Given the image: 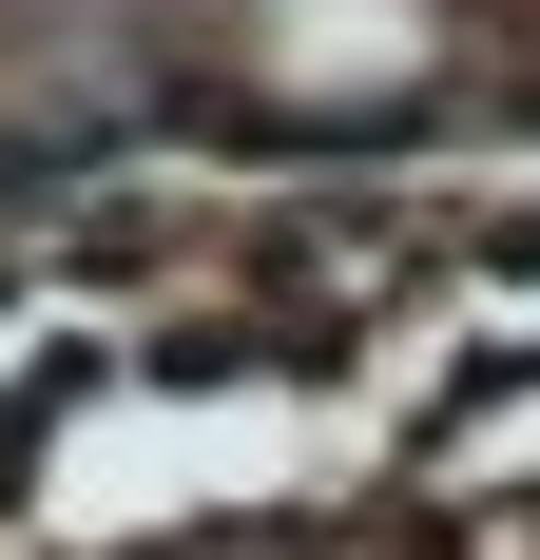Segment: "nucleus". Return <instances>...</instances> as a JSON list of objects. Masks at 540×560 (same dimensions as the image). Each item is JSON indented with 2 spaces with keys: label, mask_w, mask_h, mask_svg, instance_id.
Listing matches in <instances>:
<instances>
[{
  "label": "nucleus",
  "mask_w": 540,
  "mask_h": 560,
  "mask_svg": "<svg viewBox=\"0 0 540 560\" xmlns=\"http://www.w3.org/2000/svg\"><path fill=\"white\" fill-rule=\"evenodd\" d=\"M425 20L406 0H270V78H406Z\"/></svg>",
  "instance_id": "1"
}]
</instances>
